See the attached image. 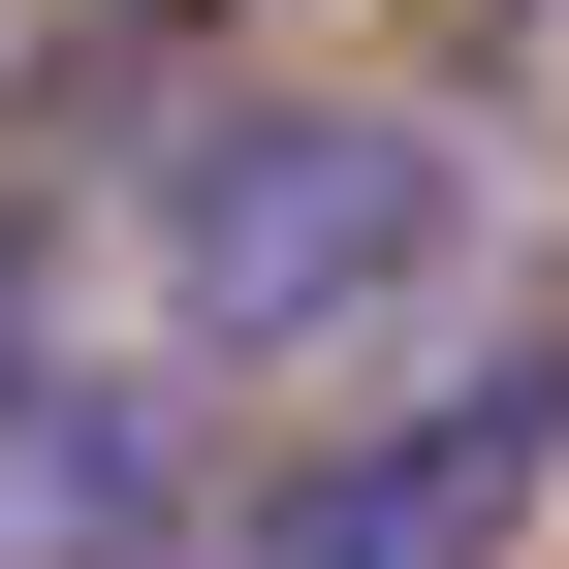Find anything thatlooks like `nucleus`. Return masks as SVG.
<instances>
[{
    "mask_svg": "<svg viewBox=\"0 0 569 569\" xmlns=\"http://www.w3.org/2000/svg\"><path fill=\"white\" fill-rule=\"evenodd\" d=\"M475 222H507V159H475L443 96H190L159 159L96 190V284H127V348L222 411V380L380 348L411 284H475Z\"/></svg>",
    "mask_w": 569,
    "mask_h": 569,
    "instance_id": "1",
    "label": "nucleus"
},
{
    "mask_svg": "<svg viewBox=\"0 0 569 569\" xmlns=\"http://www.w3.org/2000/svg\"><path fill=\"white\" fill-rule=\"evenodd\" d=\"M538 475H569V317H507L475 380H411V411H348L317 475H253L222 569H507Z\"/></svg>",
    "mask_w": 569,
    "mask_h": 569,
    "instance_id": "2",
    "label": "nucleus"
},
{
    "mask_svg": "<svg viewBox=\"0 0 569 569\" xmlns=\"http://www.w3.org/2000/svg\"><path fill=\"white\" fill-rule=\"evenodd\" d=\"M0 569H190V380L159 348L0 380Z\"/></svg>",
    "mask_w": 569,
    "mask_h": 569,
    "instance_id": "3",
    "label": "nucleus"
},
{
    "mask_svg": "<svg viewBox=\"0 0 569 569\" xmlns=\"http://www.w3.org/2000/svg\"><path fill=\"white\" fill-rule=\"evenodd\" d=\"M63 348H96V190L0 159V380H63Z\"/></svg>",
    "mask_w": 569,
    "mask_h": 569,
    "instance_id": "4",
    "label": "nucleus"
},
{
    "mask_svg": "<svg viewBox=\"0 0 569 569\" xmlns=\"http://www.w3.org/2000/svg\"><path fill=\"white\" fill-rule=\"evenodd\" d=\"M190 32H222V0H190Z\"/></svg>",
    "mask_w": 569,
    "mask_h": 569,
    "instance_id": "5",
    "label": "nucleus"
},
{
    "mask_svg": "<svg viewBox=\"0 0 569 569\" xmlns=\"http://www.w3.org/2000/svg\"><path fill=\"white\" fill-rule=\"evenodd\" d=\"M190 569H222V538H190Z\"/></svg>",
    "mask_w": 569,
    "mask_h": 569,
    "instance_id": "6",
    "label": "nucleus"
}]
</instances>
